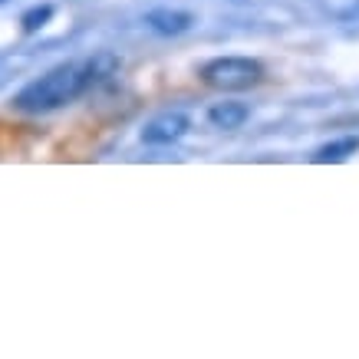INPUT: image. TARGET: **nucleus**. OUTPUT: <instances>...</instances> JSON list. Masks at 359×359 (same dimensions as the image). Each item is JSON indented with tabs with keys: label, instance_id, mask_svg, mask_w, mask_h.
I'll list each match as a JSON object with an SVG mask.
<instances>
[{
	"label": "nucleus",
	"instance_id": "nucleus-1",
	"mask_svg": "<svg viewBox=\"0 0 359 359\" xmlns=\"http://www.w3.org/2000/svg\"><path fill=\"white\" fill-rule=\"evenodd\" d=\"M119 60L112 53H96L89 60H73L50 69L46 76L33 79L30 86H23L13 96V109L27 112V116H40V112H53L69 106L73 99H79L86 89H93L96 83H102L106 76L116 73Z\"/></svg>",
	"mask_w": 359,
	"mask_h": 359
},
{
	"label": "nucleus",
	"instance_id": "nucleus-2",
	"mask_svg": "<svg viewBox=\"0 0 359 359\" xmlns=\"http://www.w3.org/2000/svg\"><path fill=\"white\" fill-rule=\"evenodd\" d=\"M261 76L264 66L257 60H248V56H218L201 69V79L211 89H221V93H241V89L257 86Z\"/></svg>",
	"mask_w": 359,
	"mask_h": 359
},
{
	"label": "nucleus",
	"instance_id": "nucleus-3",
	"mask_svg": "<svg viewBox=\"0 0 359 359\" xmlns=\"http://www.w3.org/2000/svg\"><path fill=\"white\" fill-rule=\"evenodd\" d=\"M188 129V116L185 112H165L158 119L145 122L142 129V142L145 145H172L175 139H182Z\"/></svg>",
	"mask_w": 359,
	"mask_h": 359
},
{
	"label": "nucleus",
	"instance_id": "nucleus-4",
	"mask_svg": "<svg viewBox=\"0 0 359 359\" xmlns=\"http://www.w3.org/2000/svg\"><path fill=\"white\" fill-rule=\"evenodd\" d=\"M145 23L152 27L155 33H165V36H178V33H185L195 17L185 11H149L145 13Z\"/></svg>",
	"mask_w": 359,
	"mask_h": 359
},
{
	"label": "nucleus",
	"instance_id": "nucleus-5",
	"mask_svg": "<svg viewBox=\"0 0 359 359\" xmlns=\"http://www.w3.org/2000/svg\"><path fill=\"white\" fill-rule=\"evenodd\" d=\"M248 106L244 102H218V106H211V112H208V122L215 126V129H241L244 122H248Z\"/></svg>",
	"mask_w": 359,
	"mask_h": 359
},
{
	"label": "nucleus",
	"instance_id": "nucleus-6",
	"mask_svg": "<svg viewBox=\"0 0 359 359\" xmlns=\"http://www.w3.org/2000/svg\"><path fill=\"white\" fill-rule=\"evenodd\" d=\"M356 152H359V139L346 135V139H337V142H330V145H323V149L313 155V162H320V165H327V162H346L349 155H356Z\"/></svg>",
	"mask_w": 359,
	"mask_h": 359
},
{
	"label": "nucleus",
	"instance_id": "nucleus-7",
	"mask_svg": "<svg viewBox=\"0 0 359 359\" xmlns=\"http://www.w3.org/2000/svg\"><path fill=\"white\" fill-rule=\"evenodd\" d=\"M50 13H53V7H36V11H30L23 17V30H40V27L50 20Z\"/></svg>",
	"mask_w": 359,
	"mask_h": 359
}]
</instances>
